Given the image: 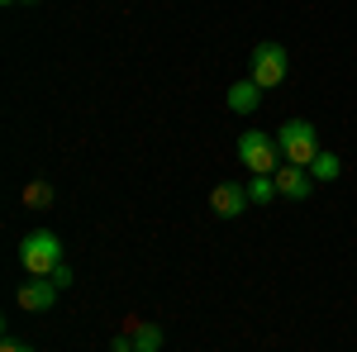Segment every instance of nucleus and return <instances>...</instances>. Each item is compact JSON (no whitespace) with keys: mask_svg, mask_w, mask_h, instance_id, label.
<instances>
[{"mask_svg":"<svg viewBox=\"0 0 357 352\" xmlns=\"http://www.w3.org/2000/svg\"><path fill=\"white\" fill-rule=\"evenodd\" d=\"M24 205L29 210H48V205H53V186H48V181H29L24 186Z\"/></svg>","mask_w":357,"mask_h":352,"instance_id":"f8f14e48","label":"nucleus"},{"mask_svg":"<svg viewBox=\"0 0 357 352\" xmlns=\"http://www.w3.org/2000/svg\"><path fill=\"white\" fill-rule=\"evenodd\" d=\"M0 352H33V348H24L20 338H10V333H5V338H0Z\"/></svg>","mask_w":357,"mask_h":352,"instance_id":"ddd939ff","label":"nucleus"},{"mask_svg":"<svg viewBox=\"0 0 357 352\" xmlns=\"http://www.w3.org/2000/svg\"><path fill=\"white\" fill-rule=\"evenodd\" d=\"M129 343H134V352H158L162 348V328L158 324H138L134 333H129Z\"/></svg>","mask_w":357,"mask_h":352,"instance_id":"1a4fd4ad","label":"nucleus"},{"mask_svg":"<svg viewBox=\"0 0 357 352\" xmlns=\"http://www.w3.org/2000/svg\"><path fill=\"white\" fill-rule=\"evenodd\" d=\"M286 72H291V57L281 43H257L252 57H248V82H257L262 91H272V86L286 82Z\"/></svg>","mask_w":357,"mask_h":352,"instance_id":"20e7f679","label":"nucleus"},{"mask_svg":"<svg viewBox=\"0 0 357 352\" xmlns=\"http://www.w3.org/2000/svg\"><path fill=\"white\" fill-rule=\"evenodd\" d=\"M53 281H57V286H62V291H67V286H72V267H67V262H62V267L53 271Z\"/></svg>","mask_w":357,"mask_h":352,"instance_id":"4468645a","label":"nucleus"},{"mask_svg":"<svg viewBox=\"0 0 357 352\" xmlns=\"http://www.w3.org/2000/svg\"><path fill=\"white\" fill-rule=\"evenodd\" d=\"M24 5H38V0H24Z\"/></svg>","mask_w":357,"mask_h":352,"instance_id":"dca6fc26","label":"nucleus"},{"mask_svg":"<svg viewBox=\"0 0 357 352\" xmlns=\"http://www.w3.org/2000/svg\"><path fill=\"white\" fill-rule=\"evenodd\" d=\"M276 195H281V190H276V176H252V181H248V200H252V205H267Z\"/></svg>","mask_w":357,"mask_h":352,"instance_id":"9b49d317","label":"nucleus"},{"mask_svg":"<svg viewBox=\"0 0 357 352\" xmlns=\"http://www.w3.org/2000/svg\"><path fill=\"white\" fill-rule=\"evenodd\" d=\"M257 105H262V86L257 82H234L229 86V109H234V114H252Z\"/></svg>","mask_w":357,"mask_h":352,"instance_id":"6e6552de","label":"nucleus"},{"mask_svg":"<svg viewBox=\"0 0 357 352\" xmlns=\"http://www.w3.org/2000/svg\"><path fill=\"white\" fill-rule=\"evenodd\" d=\"M5 5H10V0H5Z\"/></svg>","mask_w":357,"mask_h":352,"instance_id":"f3484780","label":"nucleus"},{"mask_svg":"<svg viewBox=\"0 0 357 352\" xmlns=\"http://www.w3.org/2000/svg\"><path fill=\"white\" fill-rule=\"evenodd\" d=\"M210 210L220 219H238L248 210V186H234V181H220L210 190Z\"/></svg>","mask_w":357,"mask_h":352,"instance_id":"423d86ee","label":"nucleus"},{"mask_svg":"<svg viewBox=\"0 0 357 352\" xmlns=\"http://www.w3.org/2000/svg\"><path fill=\"white\" fill-rule=\"evenodd\" d=\"M276 176V190H281V195H286V200H305V195H310V190H314V176H310V167H276L272 171Z\"/></svg>","mask_w":357,"mask_h":352,"instance_id":"0eeeda50","label":"nucleus"},{"mask_svg":"<svg viewBox=\"0 0 357 352\" xmlns=\"http://www.w3.org/2000/svg\"><path fill=\"white\" fill-rule=\"evenodd\" d=\"M276 148H281V158H286L291 167H310L319 153H324L310 119H286V124L276 129Z\"/></svg>","mask_w":357,"mask_h":352,"instance_id":"f03ea898","label":"nucleus"},{"mask_svg":"<svg viewBox=\"0 0 357 352\" xmlns=\"http://www.w3.org/2000/svg\"><path fill=\"white\" fill-rule=\"evenodd\" d=\"M238 162H243L252 176H272L276 162H281L276 134H262V129H248V134H238Z\"/></svg>","mask_w":357,"mask_h":352,"instance_id":"7ed1b4c3","label":"nucleus"},{"mask_svg":"<svg viewBox=\"0 0 357 352\" xmlns=\"http://www.w3.org/2000/svg\"><path fill=\"white\" fill-rule=\"evenodd\" d=\"M338 171H343L338 153H319V158L310 162V176H314V181H338Z\"/></svg>","mask_w":357,"mask_h":352,"instance_id":"9d476101","label":"nucleus"},{"mask_svg":"<svg viewBox=\"0 0 357 352\" xmlns=\"http://www.w3.org/2000/svg\"><path fill=\"white\" fill-rule=\"evenodd\" d=\"M110 352H134V343H129V338L119 333V338H114V343H110Z\"/></svg>","mask_w":357,"mask_h":352,"instance_id":"2eb2a0df","label":"nucleus"},{"mask_svg":"<svg viewBox=\"0 0 357 352\" xmlns=\"http://www.w3.org/2000/svg\"><path fill=\"white\" fill-rule=\"evenodd\" d=\"M67 257H62V238H57L53 229H33L24 234V243H20V267L29 276H53Z\"/></svg>","mask_w":357,"mask_h":352,"instance_id":"f257e3e1","label":"nucleus"},{"mask_svg":"<svg viewBox=\"0 0 357 352\" xmlns=\"http://www.w3.org/2000/svg\"><path fill=\"white\" fill-rule=\"evenodd\" d=\"M57 291H62V286H57L53 276H29L24 286H20V296H15V305L29 309V314H43V309L57 305Z\"/></svg>","mask_w":357,"mask_h":352,"instance_id":"39448f33","label":"nucleus"}]
</instances>
